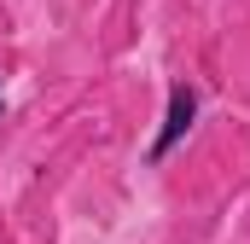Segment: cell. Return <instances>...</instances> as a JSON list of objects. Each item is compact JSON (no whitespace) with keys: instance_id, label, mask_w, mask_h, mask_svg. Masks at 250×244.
I'll list each match as a JSON object with an SVG mask.
<instances>
[{"instance_id":"1","label":"cell","mask_w":250,"mask_h":244,"mask_svg":"<svg viewBox=\"0 0 250 244\" xmlns=\"http://www.w3.org/2000/svg\"><path fill=\"white\" fill-rule=\"evenodd\" d=\"M198 122V87L187 81H175L169 87V111H163V128H157V140H151V163H163L181 140H187V128Z\"/></svg>"},{"instance_id":"2","label":"cell","mask_w":250,"mask_h":244,"mask_svg":"<svg viewBox=\"0 0 250 244\" xmlns=\"http://www.w3.org/2000/svg\"><path fill=\"white\" fill-rule=\"evenodd\" d=\"M0 105H6V93H0Z\"/></svg>"}]
</instances>
